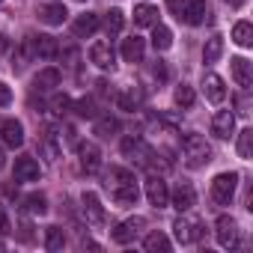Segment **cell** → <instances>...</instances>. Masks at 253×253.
<instances>
[{"mask_svg":"<svg viewBox=\"0 0 253 253\" xmlns=\"http://www.w3.org/2000/svg\"><path fill=\"white\" fill-rule=\"evenodd\" d=\"M182 152H185V164L191 170H197V167H203V164L211 161V149H209L206 137H200V134H188L182 140Z\"/></svg>","mask_w":253,"mask_h":253,"instance_id":"obj_1","label":"cell"},{"mask_svg":"<svg viewBox=\"0 0 253 253\" xmlns=\"http://www.w3.org/2000/svg\"><path fill=\"white\" fill-rule=\"evenodd\" d=\"M235 188H238V173H217L211 179V197H214V203L229 206V200L235 197Z\"/></svg>","mask_w":253,"mask_h":253,"instance_id":"obj_2","label":"cell"},{"mask_svg":"<svg viewBox=\"0 0 253 253\" xmlns=\"http://www.w3.org/2000/svg\"><path fill=\"white\" fill-rule=\"evenodd\" d=\"M214 235H217V244L220 247H235L238 244V223H235V217H229V214H220L217 220H214Z\"/></svg>","mask_w":253,"mask_h":253,"instance_id":"obj_3","label":"cell"},{"mask_svg":"<svg viewBox=\"0 0 253 253\" xmlns=\"http://www.w3.org/2000/svg\"><path fill=\"white\" fill-rule=\"evenodd\" d=\"M146 200H149V206H155V209L170 206V188H167V182L158 179V176H152V179L146 182Z\"/></svg>","mask_w":253,"mask_h":253,"instance_id":"obj_4","label":"cell"},{"mask_svg":"<svg viewBox=\"0 0 253 253\" xmlns=\"http://www.w3.org/2000/svg\"><path fill=\"white\" fill-rule=\"evenodd\" d=\"M211 134L220 137V140H226V137L235 134V113L232 110H217L211 116Z\"/></svg>","mask_w":253,"mask_h":253,"instance_id":"obj_5","label":"cell"},{"mask_svg":"<svg viewBox=\"0 0 253 253\" xmlns=\"http://www.w3.org/2000/svg\"><path fill=\"white\" fill-rule=\"evenodd\" d=\"M143 226H146V220H143V217H128V220H122V223L113 229V241H116V244H128V241L143 229Z\"/></svg>","mask_w":253,"mask_h":253,"instance_id":"obj_6","label":"cell"},{"mask_svg":"<svg viewBox=\"0 0 253 253\" xmlns=\"http://www.w3.org/2000/svg\"><path fill=\"white\" fill-rule=\"evenodd\" d=\"M0 137H3V143L9 149H18L24 143V125L18 119H6L3 125H0Z\"/></svg>","mask_w":253,"mask_h":253,"instance_id":"obj_7","label":"cell"},{"mask_svg":"<svg viewBox=\"0 0 253 253\" xmlns=\"http://www.w3.org/2000/svg\"><path fill=\"white\" fill-rule=\"evenodd\" d=\"M78 158H81V167L86 173H95L101 167V152L95 143H78Z\"/></svg>","mask_w":253,"mask_h":253,"instance_id":"obj_8","label":"cell"},{"mask_svg":"<svg viewBox=\"0 0 253 253\" xmlns=\"http://www.w3.org/2000/svg\"><path fill=\"white\" fill-rule=\"evenodd\" d=\"M39 161L36 158H30V155H21L18 161H15V182H36L39 179Z\"/></svg>","mask_w":253,"mask_h":253,"instance_id":"obj_9","label":"cell"},{"mask_svg":"<svg viewBox=\"0 0 253 253\" xmlns=\"http://www.w3.org/2000/svg\"><path fill=\"white\" fill-rule=\"evenodd\" d=\"M194 203H197V194H194V188H191L188 182H182V185H176V191H170V206H173V209L188 211Z\"/></svg>","mask_w":253,"mask_h":253,"instance_id":"obj_10","label":"cell"},{"mask_svg":"<svg viewBox=\"0 0 253 253\" xmlns=\"http://www.w3.org/2000/svg\"><path fill=\"white\" fill-rule=\"evenodd\" d=\"M173 232H176V241H179V244H191V241H197V238L203 235L200 223H197V220H185V217H179V220L173 223Z\"/></svg>","mask_w":253,"mask_h":253,"instance_id":"obj_11","label":"cell"},{"mask_svg":"<svg viewBox=\"0 0 253 253\" xmlns=\"http://www.w3.org/2000/svg\"><path fill=\"white\" fill-rule=\"evenodd\" d=\"M206 15H209V3H206V0H188L185 9H182V21H185V24H191V27L203 24V21H206Z\"/></svg>","mask_w":253,"mask_h":253,"instance_id":"obj_12","label":"cell"},{"mask_svg":"<svg viewBox=\"0 0 253 253\" xmlns=\"http://www.w3.org/2000/svg\"><path fill=\"white\" fill-rule=\"evenodd\" d=\"M98 15L95 12H84V15H78V21L72 24V33H75V39H89L95 30H98Z\"/></svg>","mask_w":253,"mask_h":253,"instance_id":"obj_13","label":"cell"},{"mask_svg":"<svg viewBox=\"0 0 253 253\" xmlns=\"http://www.w3.org/2000/svg\"><path fill=\"white\" fill-rule=\"evenodd\" d=\"M113 200H116V206H134V203L140 200L137 182H134V179H131V182H119V185L113 188Z\"/></svg>","mask_w":253,"mask_h":253,"instance_id":"obj_14","label":"cell"},{"mask_svg":"<svg viewBox=\"0 0 253 253\" xmlns=\"http://www.w3.org/2000/svg\"><path fill=\"white\" fill-rule=\"evenodd\" d=\"M229 63H232V78H235V84H238L241 89H250V84H253V66H250V60L235 57V60H229Z\"/></svg>","mask_w":253,"mask_h":253,"instance_id":"obj_15","label":"cell"},{"mask_svg":"<svg viewBox=\"0 0 253 253\" xmlns=\"http://www.w3.org/2000/svg\"><path fill=\"white\" fill-rule=\"evenodd\" d=\"M143 51H146V42L140 36H131V39H122V60L125 63H140L143 60Z\"/></svg>","mask_w":253,"mask_h":253,"instance_id":"obj_16","label":"cell"},{"mask_svg":"<svg viewBox=\"0 0 253 253\" xmlns=\"http://www.w3.org/2000/svg\"><path fill=\"white\" fill-rule=\"evenodd\" d=\"M203 89H206V98H209L211 104H220V101L226 98L223 78H217V75H206V78H203Z\"/></svg>","mask_w":253,"mask_h":253,"instance_id":"obj_17","label":"cell"},{"mask_svg":"<svg viewBox=\"0 0 253 253\" xmlns=\"http://www.w3.org/2000/svg\"><path fill=\"white\" fill-rule=\"evenodd\" d=\"M66 15H69V12H66L63 3H45V6L39 9V18H42L48 27H60V24L66 21Z\"/></svg>","mask_w":253,"mask_h":253,"instance_id":"obj_18","label":"cell"},{"mask_svg":"<svg viewBox=\"0 0 253 253\" xmlns=\"http://www.w3.org/2000/svg\"><path fill=\"white\" fill-rule=\"evenodd\" d=\"M89 60H92L98 69H110V66H113V48H110V42H95V45L89 48Z\"/></svg>","mask_w":253,"mask_h":253,"instance_id":"obj_19","label":"cell"},{"mask_svg":"<svg viewBox=\"0 0 253 253\" xmlns=\"http://www.w3.org/2000/svg\"><path fill=\"white\" fill-rule=\"evenodd\" d=\"M84 211H86V217H89L92 223H101V220H104V209H101V200H98L92 191H86V194H84Z\"/></svg>","mask_w":253,"mask_h":253,"instance_id":"obj_20","label":"cell"},{"mask_svg":"<svg viewBox=\"0 0 253 253\" xmlns=\"http://www.w3.org/2000/svg\"><path fill=\"white\" fill-rule=\"evenodd\" d=\"M134 24H137V27H152V24H158V6H149V3L137 6V9H134Z\"/></svg>","mask_w":253,"mask_h":253,"instance_id":"obj_21","label":"cell"},{"mask_svg":"<svg viewBox=\"0 0 253 253\" xmlns=\"http://www.w3.org/2000/svg\"><path fill=\"white\" fill-rule=\"evenodd\" d=\"M232 42L238 48H250L253 45V27H250V21H238L232 27Z\"/></svg>","mask_w":253,"mask_h":253,"instance_id":"obj_22","label":"cell"},{"mask_svg":"<svg viewBox=\"0 0 253 253\" xmlns=\"http://www.w3.org/2000/svg\"><path fill=\"white\" fill-rule=\"evenodd\" d=\"M152 45H155V51L173 48V33H170L164 24H152Z\"/></svg>","mask_w":253,"mask_h":253,"instance_id":"obj_23","label":"cell"},{"mask_svg":"<svg viewBox=\"0 0 253 253\" xmlns=\"http://www.w3.org/2000/svg\"><path fill=\"white\" fill-rule=\"evenodd\" d=\"M33 42H36V57H42V60L57 57V39L54 36H33Z\"/></svg>","mask_w":253,"mask_h":253,"instance_id":"obj_24","label":"cell"},{"mask_svg":"<svg viewBox=\"0 0 253 253\" xmlns=\"http://www.w3.org/2000/svg\"><path fill=\"white\" fill-rule=\"evenodd\" d=\"M220 54H223V39H220V36H211V39L206 42V48H203V63L211 66V63L220 60Z\"/></svg>","mask_w":253,"mask_h":253,"instance_id":"obj_25","label":"cell"},{"mask_svg":"<svg viewBox=\"0 0 253 253\" xmlns=\"http://www.w3.org/2000/svg\"><path fill=\"white\" fill-rule=\"evenodd\" d=\"M122 27H125V15H122V9H110V12L104 15V30H107V36H119Z\"/></svg>","mask_w":253,"mask_h":253,"instance_id":"obj_26","label":"cell"},{"mask_svg":"<svg viewBox=\"0 0 253 253\" xmlns=\"http://www.w3.org/2000/svg\"><path fill=\"white\" fill-rule=\"evenodd\" d=\"M143 247H146L149 253H167V250H170V238H167L164 232H149L146 241H143Z\"/></svg>","mask_w":253,"mask_h":253,"instance_id":"obj_27","label":"cell"},{"mask_svg":"<svg viewBox=\"0 0 253 253\" xmlns=\"http://www.w3.org/2000/svg\"><path fill=\"white\" fill-rule=\"evenodd\" d=\"M238 158L241 161H250L253 158V131L250 128H244V131H238Z\"/></svg>","mask_w":253,"mask_h":253,"instance_id":"obj_28","label":"cell"},{"mask_svg":"<svg viewBox=\"0 0 253 253\" xmlns=\"http://www.w3.org/2000/svg\"><path fill=\"white\" fill-rule=\"evenodd\" d=\"M36 86H39V89H54V86H60V72H57V69H42V72L36 75Z\"/></svg>","mask_w":253,"mask_h":253,"instance_id":"obj_29","label":"cell"},{"mask_svg":"<svg viewBox=\"0 0 253 253\" xmlns=\"http://www.w3.org/2000/svg\"><path fill=\"white\" fill-rule=\"evenodd\" d=\"M116 131H119V122H116L113 116H95V134L110 137V134H116Z\"/></svg>","mask_w":253,"mask_h":253,"instance_id":"obj_30","label":"cell"},{"mask_svg":"<svg viewBox=\"0 0 253 253\" xmlns=\"http://www.w3.org/2000/svg\"><path fill=\"white\" fill-rule=\"evenodd\" d=\"M24 209H27L30 214H45V211H48L45 194H30V197H24Z\"/></svg>","mask_w":253,"mask_h":253,"instance_id":"obj_31","label":"cell"},{"mask_svg":"<svg viewBox=\"0 0 253 253\" xmlns=\"http://www.w3.org/2000/svg\"><path fill=\"white\" fill-rule=\"evenodd\" d=\"M63 244H66L63 229H60V226H48V229H45V247H48V250H63Z\"/></svg>","mask_w":253,"mask_h":253,"instance_id":"obj_32","label":"cell"},{"mask_svg":"<svg viewBox=\"0 0 253 253\" xmlns=\"http://www.w3.org/2000/svg\"><path fill=\"white\" fill-rule=\"evenodd\" d=\"M173 98H176V104H179V107H185V110H188V107L194 104V89H191L188 84H179V86H176V92H173Z\"/></svg>","mask_w":253,"mask_h":253,"instance_id":"obj_33","label":"cell"},{"mask_svg":"<svg viewBox=\"0 0 253 253\" xmlns=\"http://www.w3.org/2000/svg\"><path fill=\"white\" fill-rule=\"evenodd\" d=\"M75 113H78L81 119H95V116H98L92 98H78V101H75Z\"/></svg>","mask_w":253,"mask_h":253,"instance_id":"obj_34","label":"cell"},{"mask_svg":"<svg viewBox=\"0 0 253 253\" xmlns=\"http://www.w3.org/2000/svg\"><path fill=\"white\" fill-rule=\"evenodd\" d=\"M116 107L131 113V110L137 107V95H134V89H128V92H119V95H116Z\"/></svg>","mask_w":253,"mask_h":253,"instance_id":"obj_35","label":"cell"},{"mask_svg":"<svg viewBox=\"0 0 253 253\" xmlns=\"http://www.w3.org/2000/svg\"><path fill=\"white\" fill-rule=\"evenodd\" d=\"M51 107H54V113H66V110L72 107V98H69V95H54Z\"/></svg>","mask_w":253,"mask_h":253,"instance_id":"obj_36","label":"cell"},{"mask_svg":"<svg viewBox=\"0 0 253 253\" xmlns=\"http://www.w3.org/2000/svg\"><path fill=\"white\" fill-rule=\"evenodd\" d=\"M6 104H12V89L0 81V107H6Z\"/></svg>","mask_w":253,"mask_h":253,"instance_id":"obj_37","label":"cell"},{"mask_svg":"<svg viewBox=\"0 0 253 253\" xmlns=\"http://www.w3.org/2000/svg\"><path fill=\"white\" fill-rule=\"evenodd\" d=\"M185 3H188V0H167V6H170V12H173L176 18H182V9H185Z\"/></svg>","mask_w":253,"mask_h":253,"instance_id":"obj_38","label":"cell"},{"mask_svg":"<svg viewBox=\"0 0 253 253\" xmlns=\"http://www.w3.org/2000/svg\"><path fill=\"white\" fill-rule=\"evenodd\" d=\"M0 232H9V217H6L3 206H0Z\"/></svg>","mask_w":253,"mask_h":253,"instance_id":"obj_39","label":"cell"},{"mask_svg":"<svg viewBox=\"0 0 253 253\" xmlns=\"http://www.w3.org/2000/svg\"><path fill=\"white\" fill-rule=\"evenodd\" d=\"M152 72H155V78H158V81H167V69H164V63H161V60H158V66H155Z\"/></svg>","mask_w":253,"mask_h":253,"instance_id":"obj_40","label":"cell"},{"mask_svg":"<svg viewBox=\"0 0 253 253\" xmlns=\"http://www.w3.org/2000/svg\"><path fill=\"white\" fill-rule=\"evenodd\" d=\"M6 167V155H3V149H0V170Z\"/></svg>","mask_w":253,"mask_h":253,"instance_id":"obj_41","label":"cell"},{"mask_svg":"<svg viewBox=\"0 0 253 253\" xmlns=\"http://www.w3.org/2000/svg\"><path fill=\"white\" fill-rule=\"evenodd\" d=\"M226 3H229V6H241V3H244V0H226Z\"/></svg>","mask_w":253,"mask_h":253,"instance_id":"obj_42","label":"cell"},{"mask_svg":"<svg viewBox=\"0 0 253 253\" xmlns=\"http://www.w3.org/2000/svg\"><path fill=\"white\" fill-rule=\"evenodd\" d=\"M0 250H3V241H0Z\"/></svg>","mask_w":253,"mask_h":253,"instance_id":"obj_43","label":"cell"}]
</instances>
